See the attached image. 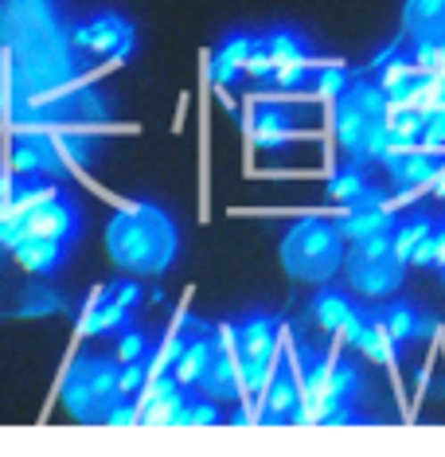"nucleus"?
Segmentation results:
<instances>
[{
	"instance_id": "f257e3e1",
	"label": "nucleus",
	"mask_w": 445,
	"mask_h": 457,
	"mask_svg": "<svg viewBox=\"0 0 445 457\" xmlns=\"http://www.w3.org/2000/svg\"><path fill=\"white\" fill-rule=\"evenodd\" d=\"M106 251L129 274H164L176 258V227L152 204L118 212L106 227Z\"/></svg>"
},
{
	"instance_id": "f03ea898",
	"label": "nucleus",
	"mask_w": 445,
	"mask_h": 457,
	"mask_svg": "<svg viewBox=\"0 0 445 457\" xmlns=\"http://www.w3.org/2000/svg\"><path fill=\"white\" fill-rule=\"evenodd\" d=\"M344 243L348 238L340 235V227L305 220L289 227V235L282 238V266L297 282H328L344 262Z\"/></svg>"
},
{
	"instance_id": "7ed1b4c3",
	"label": "nucleus",
	"mask_w": 445,
	"mask_h": 457,
	"mask_svg": "<svg viewBox=\"0 0 445 457\" xmlns=\"http://www.w3.org/2000/svg\"><path fill=\"white\" fill-rule=\"evenodd\" d=\"M121 360H75L63 376V407L78 422H106V411L121 399Z\"/></svg>"
},
{
	"instance_id": "20e7f679",
	"label": "nucleus",
	"mask_w": 445,
	"mask_h": 457,
	"mask_svg": "<svg viewBox=\"0 0 445 457\" xmlns=\"http://www.w3.org/2000/svg\"><path fill=\"white\" fill-rule=\"evenodd\" d=\"M379 121H387V118H371V113L348 95V90L336 98V113H333L336 141H340V149H348L351 161H364L367 137H371V129H375Z\"/></svg>"
},
{
	"instance_id": "39448f33",
	"label": "nucleus",
	"mask_w": 445,
	"mask_h": 457,
	"mask_svg": "<svg viewBox=\"0 0 445 457\" xmlns=\"http://www.w3.org/2000/svg\"><path fill=\"white\" fill-rule=\"evenodd\" d=\"M387 164V172H391V180H395V188H399V200H410L414 192H422V188H430L433 184V176H438L441 164L433 161V149H426V145H418V149H410V153H402V157H391V161H383Z\"/></svg>"
},
{
	"instance_id": "423d86ee",
	"label": "nucleus",
	"mask_w": 445,
	"mask_h": 457,
	"mask_svg": "<svg viewBox=\"0 0 445 457\" xmlns=\"http://www.w3.org/2000/svg\"><path fill=\"white\" fill-rule=\"evenodd\" d=\"M395 200H383V195H375V200H364V204H351L348 215L340 220V235L348 238V243H359V238H371V235H387L395 231Z\"/></svg>"
},
{
	"instance_id": "0eeeda50",
	"label": "nucleus",
	"mask_w": 445,
	"mask_h": 457,
	"mask_svg": "<svg viewBox=\"0 0 445 457\" xmlns=\"http://www.w3.org/2000/svg\"><path fill=\"white\" fill-rule=\"evenodd\" d=\"M75 44L95 51V55H126L129 44H133V32H129V24L121 16L102 12V16H95V20H87V24L75 28Z\"/></svg>"
},
{
	"instance_id": "6e6552de",
	"label": "nucleus",
	"mask_w": 445,
	"mask_h": 457,
	"mask_svg": "<svg viewBox=\"0 0 445 457\" xmlns=\"http://www.w3.org/2000/svg\"><path fill=\"white\" fill-rule=\"evenodd\" d=\"M348 282L364 297H387L402 286V262L391 258H371V262H351L348 258Z\"/></svg>"
},
{
	"instance_id": "1a4fd4ad",
	"label": "nucleus",
	"mask_w": 445,
	"mask_h": 457,
	"mask_svg": "<svg viewBox=\"0 0 445 457\" xmlns=\"http://www.w3.org/2000/svg\"><path fill=\"white\" fill-rule=\"evenodd\" d=\"M59 164H63V153H59V141L47 133H24L12 149V169L24 176H55Z\"/></svg>"
},
{
	"instance_id": "9d476101",
	"label": "nucleus",
	"mask_w": 445,
	"mask_h": 457,
	"mask_svg": "<svg viewBox=\"0 0 445 457\" xmlns=\"http://www.w3.org/2000/svg\"><path fill=\"white\" fill-rule=\"evenodd\" d=\"M75 235H78V212L63 195L24 220V238H59V243H70Z\"/></svg>"
},
{
	"instance_id": "9b49d317",
	"label": "nucleus",
	"mask_w": 445,
	"mask_h": 457,
	"mask_svg": "<svg viewBox=\"0 0 445 457\" xmlns=\"http://www.w3.org/2000/svg\"><path fill=\"white\" fill-rule=\"evenodd\" d=\"M297 403H301V379L293 376V371H277L274 383L262 391V414H258V422L262 426H277V422H289V414L297 411Z\"/></svg>"
},
{
	"instance_id": "f8f14e48",
	"label": "nucleus",
	"mask_w": 445,
	"mask_h": 457,
	"mask_svg": "<svg viewBox=\"0 0 445 457\" xmlns=\"http://www.w3.org/2000/svg\"><path fill=\"white\" fill-rule=\"evenodd\" d=\"M402 24H407V36L414 44L418 39H445V0H407Z\"/></svg>"
},
{
	"instance_id": "ddd939ff",
	"label": "nucleus",
	"mask_w": 445,
	"mask_h": 457,
	"mask_svg": "<svg viewBox=\"0 0 445 457\" xmlns=\"http://www.w3.org/2000/svg\"><path fill=\"white\" fill-rule=\"evenodd\" d=\"M129 320V305H121L118 297L110 294V289H102V294L87 305V313L78 317V337H98V332H113L121 328Z\"/></svg>"
},
{
	"instance_id": "4468645a",
	"label": "nucleus",
	"mask_w": 445,
	"mask_h": 457,
	"mask_svg": "<svg viewBox=\"0 0 445 457\" xmlns=\"http://www.w3.org/2000/svg\"><path fill=\"white\" fill-rule=\"evenodd\" d=\"M200 387L207 399H235V395L243 391V368H239V356H231V352H215L211 368H207V376L200 379Z\"/></svg>"
},
{
	"instance_id": "2eb2a0df",
	"label": "nucleus",
	"mask_w": 445,
	"mask_h": 457,
	"mask_svg": "<svg viewBox=\"0 0 445 457\" xmlns=\"http://www.w3.org/2000/svg\"><path fill=\"white\" fill-rule=\"evenodd\" d=\"M67 254V243L59 238H24L12 246V258L24 266V274H51Z\"/></svg>"
},
{
	"instance_id": "dca6fc26",
	"label": "nucleus",
	"mask_w": 445,
	"mask_h": 457,
	"mask_svg": "<svg viewBox=\"0 0 445 457\" xmlns=\"http://www.w3.org/2000/svg\"><path fill=\"white\" fill-rule=\"evenodd\" d=\"M251 51H254V39H246V36H227L223 39V47L215 51V59H211V75L219 87H231L239 75H246V59H251Z\"/></svg>"
},
{
	"instance_id": "f3484780",
	"label": "nucleus",
	"mask_w": 445,
	"mask_h": 457,
	"mask_svg": "<svg viewBox=\"0 0 445 457\" xmlns=\"http://www.w3.org/2000/svg\"><path fill=\"white\" fill-rule=\"evenodd\" d=\"M215 337H195L188 340V348H184V356L176 360V368H172V376L180 379V387H200V379L207 376V368H211V360H215Z\"/></svg>"
},
{
	"instance_id": "a211bd4d",
	"label": "nucleus",
	"mask_w": 445,
	"mask_h": 457,
	"mask_svg": "<svg viewBox=\"0 0 445 457\" xmlns=\"http://www.w3.org/2000/svg\"><path fill=\"white\" fill-rule=\"evenodd\" d=\"M251 137L258 149H282L285 141H293V126H289V113L282 106H262L254 113V129Z\"/></svg>"
},
{
	"instance_id": "6ab92c4d",
	"label": "nucleus",
	"mask_w": 445,
	"mask_h": 457,
	"mask_svg": "<svg viewBox=\"0 0 445 457\" xmlns=\"http://www.w3.org/2000/svg\"><path fill=\"white\" fill-rule=\"evenodd\" d=\"M433 231H438V227H433V223L426 220V215H414V220L399 223L395 231H391V254H395L399 262L407 266L410 258H414V251H418V246L426 243V238H430Z\"/></svg>"
},
{
	"instance_id": "aec40b11",
	"label": "nucleus",
	"mask_w": 445,
	"mask_h": 457,
	"mask_svg": "<svg viewBox=\"0 0 445 457\" xmlns=\"http://www.w3.org/2000/svg\"><path fill=\"white\" fill-rule=\"evenodd\" d=\"M351 317H356V305H351L344 294H320V297L313 301V320H317V325L325 328V332H333V337L348 325Z\"/></svg>"
},
{
	"instance_id": "412c9836",
	"label": "nucleus",
	"mask_w": 445,
	"mask_h": 457,
	"mask_svg": "<svg viewBox=\"0 0 445 457\" xmlns=\"http://www.w3.org/2000/svg\"><path fill=\"white\" fill-rule=\"evenodd\" d=\"M395 345L399 340L391 337V328H387V320H367V328H364V337L356 340V348L364 352V356L371 363H395Z\"/></svg>"
},
{
	"instance_id": "4be33fe9",
	"label": "nucleus",
	"mask_w": 445,
	"mask_h": 457,
	"mask_svg": "<svg viewBox=\"0 0 445 457\" xmlns=\"http://www.w3.org/2000/svg\"><path fill=\"white\" fill-rule=\"evenodd\" d=\"M383 320H387V328H391V337L399 340H422L426 332H433V325L430 320H422L418 313H414L410 305H391L387 313H383Z\"/></svg>"
},
{
	"instance_id": "5701e85b",
	"label": "nucleus",
	"mask_w": 445,
	"mask_h": 457,
	"mask_svg": "<svg viewBox=\"0 0 445 457\" xmlns=\"http://www.w3.org/2000/svg\"><path fill=\"white\" fill-rule=\"evenodd\" d=\"M371 192H375V188H371L367 176L359 169H344V172H336L333 180H328V195H333L336 204H348V207L351 204H364Z\"/></svg>"
},
{
	"instance_id": "b1692460",
	"label": "nucleus",
	"mask_w": 445,
	"mask_h": 457,
	"mask_svg": "<svg viewBox=\"0 0 445 457\" xmlns=\"http://www.w3.org/2000/svg\"><path fill=\"white\" fill-rule=\"evenodd\" d=\"M184 411H188V399L176 391V395H164V399H157L149 411H141V422L144 426H180Z\"/></svg>"
},
{
	"instance_id": "393cba45",
	"label": "nucleus",
	"mask_w": 445,
	"mask_h": 457,
	"mask_svg": "<svg viewBox=\"0 0 445 457\" xmlns=\"http://www.w3.org/2000/svg\"><path fill=\"white\" fill-rule=\"evenodd\" d=\"M309 71H313V55H297V59H285V63H277V71H274V87H282V90H293V87H301Z\"/></svg>"
},
{
	"instance_id": "a878e982",
	"label": "nucleus",
	"mask_w": 445,
	"mask_h": 457,
	"mask_svg": "<svg viewBox=\"0 0 445 457\" xmlns=\"http://www.w3.org/2000/svg\"><path fill=\"white\" fill-rule=\"evenodd\" d=\"M266 44H270L277 63H285V59H297V55H309L305 39L293 36V32H285V28H282V32H270V36H266Z\"/></svg>"
},
{
	"instance_id": "bb28decb",
	"label": "nucleus",
	"mask_w": 445,
	"mask_h": 457,
	"mask_svg": "<svg viewBox=\"0 0 445 457\" xmlns=\"http://www.w3.org/2000/svg\"><path fill=\"white\" fill-rule=\"evenodd\" d=\"M274 71H277V59H274V51L266 39H254V51H251V59H246V75L251 79H274Z\"/></svg>"
},
{
	"instance_id": "cd10ccee",
	"label": "nucleus",
	"mask_w": 445,
	"mask_h": 457,
	"mask_svg": "<svg viewBox=\"0 0 445 457\" xmlns=\"http://www.w3.org/2000/svg\"><path fill=\"white\" fill-rule=\"evenodd\" d=\"M63 301L55 294H47V289H36V294H28L20 301V317H47V313H63Z\"/></svg>"
},
{
	"instance_id": "c85d7f7f",
	"label": "nucleus",
	"mask_w": 445,
	"mask_h": 457,
	"mask_svg": "<svg viewBox=\"0 0 445 457\" xmlns=\"http://www.w3.org/2000/svg\"><path fill=\"white\" fill-rule=\"evenodd\" d=\"M371 258H391V231L351 243V262H371Z\"/></svg>"
},
{
	"instance_id": "c756f323",
	"label": "nucleus",
	"mask_w": 445,
	"mask_h": 457,
	"mask_svg": "<svg viewBox=\"0 0 445 457\" xmlns=\"http://www.w3.org/2000/svg\"><path fill=\"white\" fill-rule=\"evenodd\" d=\"M348 87H351V82H348V75L340 67H328V71H320V75H317V95L320 98H340Z\"/></svg>"
},
{
	"instance_id": "7c9ffc66",
	"label": "nucleus",
	"mask_w": 445,
	"mask_h": 457,
	"mask_svg": "<svg viewBox=\"0 0 445 457\" xmlns=\"http://www.w3.org/2000/svg\"><path fill=\"white\" fill-rule=\"evenodd\" d=\"M144 383H149V363H141V360L121 363V395H137Z\"/></svg>"
},
{
	"instance_id": "2f4dec72",
	"label": "nucleus",
	"mask_w": 445,
	"mask_h": 457,
	"mask_svg": "<svg viewBox=\"0 0 445 457\" xmlns=\"http://www.w3.org/2000/svg\"><path fill=\"white\" fill-rule=\"evenodd\" d=\"M215 422H219L215 403H188V411L180 414V426H215Z\"/></svg>"
},
{
	"instance_id": "473e14b6",
	"label": "nucleus",
	"mask_w": 445,
	"mask_h": 457,
	"mask_svg": "<svg viewBox=\"0 0 445 457\" xmlns=\"http://www.w3.org/2000/svg\"><path fill=\"white\" fill-rule=\"evenodd\" d=\"M141 356H144V337H141L137 328H126L118 337V360L121 363H133V360H141Z\"/></svg>"
},
{
	"instance_id": "72a5a7b5",
	"label": "nucleus",
	"mask_w": 445,
	"mask_h": 457,
	"mask_svg": "<svg viewBox=\"0 0 445 457\" xmlns=\"http://www.w3.org/2000/svg\"><path fill=\"white\" fill-rule=\"evenodd\" d=\"M422 145H426V149H445V110L426 113V129H422Z\"/></svg>"
},
{
	"instance_id": "f704fd0d",
	"label": "nucleus",
	"mask_w": 445,
	"mask_h": 457,
	"mask_svg": "<svg viewBox=\"0 0 445 457\" xmlns=\"http://www.w3.org/2000/svg\"><path fill=\"white\" fill-rule=\"evenodd\" d=\"M137 422H141V411L129 407V395H121V399L106 411V426H137Z\"/></svg>"
},
{
	"instance_id": "c9c22d12",
	"label": "nucleus",
	"mask_w": 445,
	"mask_h": 457,
	"mask_svg": "<svg viewBox=\"0 0 445 457\" xmlns=\"http://www.w3.org/2000/svg\"><path fill=\"white\" fill-rule=\"evenodd\" d=\"M59 141V153H63L67 161H75V164H82L90 157V145H87V137H55Z\"/></svg>"
},
{
	"instance_id": "e433bc0d",
	"label": "nucleus",
	"mask_w": 445,
	"mask_h": 457,
	"mask_svg": "<svg viewBox=\"0 0 445 457\" xmlns=\"http://www.w3.org/2000/svg\"><path fill=\"white\" fill-rule=\"evenodd\" d=\"M184 348H188V340H184L180 332H172V337H164V345H161V356H164V360H169L172 368H176V360L184 356Z\"/></svg>"
},
{
	"instance_id": "4c0bfd02",
	"label": "nucleus",
	"mask_w": 445,
	"mask_h": 457,
	"mask_svg": "<svg viewBox=\"0 0 445 457\" xmlns=\"http://www.w3.org/2000/svg\"><path fill=\"white\" fill-rule=\"evenodd\" d=\"M110 294L118 297L121 305H129V309H133V305L141 301V286H137V282H121V286H110Z\"/></svg>"
},
{
	"instance_id": "58836bf2",
	"label": "nucleus",
	"mask_w": 445,
	"mask_h": 457,
	"mask_svg": "<svg viewBox=\"0 0 445 457\" xmlns=\"http://www.w3.org/2000/svg\"><path fill=\"white\" fill-rule=\"evenodd\" d=\"M4 200H16V180L0 172V204H4Z\"/></svg>"
},
{
	"instance_id": "ea45409f",
	"label": "nucleus",
	"mask_w": 445,
	"mask_h": 457,
	"mask_svg": "<svg viewBox=\"0 0 445 457\" xmlns=\"http://www.w3.org/2000/svg\"><path fill=\"white\" fill-rule=\"evenodd\" d=\"M430 192H433V195H438V200H445V164H441V169H438V176H433Z\"/></svg>"
},
{
	"instance_id": "a19ab883",
	"label": "nucleus",
	"mask_w": 445,
	"mask_h": 457,
	"mask_svg": "<svg viewBox=\"0 0 445 457\" xmlns=\"http://www.w3.org/2000/svg\"><path fill=\"white\" fill-rule=\"evenodd\" d=\"M433 266L445 270V227H438V258H433Z\"/></svg>"
},
{
	"instance_id": "79ce46f5",
	"label": "nucleus",
	"mask_w": 445,
	"mask_h": 457,
	"mask_svg": "<svg viewBox=\"0 0 445 457\" xmlns=\"http://www.w3.org/2000/svg\"><path fill=\"white\" fill-rule=\"evenodd\" d=\"M0 113H4V87H0Z\"/></svg>"
}]
</instances>
